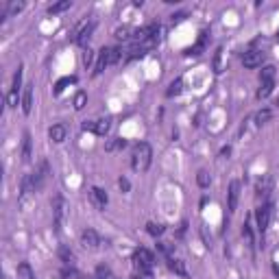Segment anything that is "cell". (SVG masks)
<instances>
[{"mask_svg":"<svg viewBox=\"0 0 279 279\" xmlns=\"http://www.w3.org/2000/svg\"><path fill=\"white\" fill-rule=\"evenodd\" d=\"M151 159H153V149H151L149 142H140L133 149V155H131V168L135 172H146L151 166Z\"/></svg>","mask_w":279,"mask_h":279,"instance_id":"1","label":"cell"},{"mask_svg":"<svg viewBox=\"0 0 279 279\" xmlns=\"http://www.w3.org/2000/svg\"><path fill=\"white\" fill-rule=\"evenodd\" d=\"M153 264H155V255L149 251V248H138V251L133 253V266H135V271H138L140 275L151 277V273H153Z\"/></svg>","mask_w":279,"mask_h":279,"instance_id":"2","label":"cell"},{"mask_svg":"<svg viewBox=\"0 0 279 279\" xmlns=\"http://www.w3.org/2000/svg\"><path fill=\"white\" fill-rule=\"evenodd\" d=\"M120 57H123V50L120 48H103L100 50V55H98V62H96V65H94V77H98L107 65L120 62Z\"/></svg>","mask_w":279,"mask_h":279,"instance_id":"3","label":"cell"},{"mask_svg":"<svg viewBox=\"0 0 279 279\" xmlns=\"http://www.w3.org/2000/svg\"><path fill=\"white\" fill-rule=\"evenodd\" d=\"M271 214H273V203H266V205L257 207L255 212V218H257V231H260V236L264 238V233L268 229V222H271Z\"/></svg>","mask_w":279,"mask_h":279,"instance_id":"4","label":"cell"},{"mask_svg":"<svg viewBox=\"0 0 279 279\" xmlns=\"http://www.w3.org/2000/svg\"><path fill=\"white\" fill-rule=\"evenodd\" d=\"M83 129L85 131H94L96 135H105V133H109V129H111V118L88 120V123H83Z\"/></svg>","mask_w":279,"mask_h":279,"instance_id":"5","label":"cell"},{"mask_svg":"<svg viewBox=\"0 0 279 279\" xmlns=\"http://www.w3.org/2000/svg\"><path fill=\"white\" fill-rule=\"evenodd\" d=\"M53 214H55V229H62V225H63V218H65V201H63V196L62 194H57L55 196V201H53Z\"/></svg>","mask_w":279,"mask_h":279,"instance_id":"6","label":"cell"},{"mask_svg":"<svg viewBox=\"0 0 279 279\" xmlns=\"http://www.w3.org/2000/svg\"><path fill=\"white\" fill-rule=\"evenodd\" d=\"M96 29V22L92 20V22H83L81 27L74 31V42L77 44H81V46H85L88 44V39L92 37V31Z\"/></svg>","mask_w":279,"mask_h":279,"instance_id":"7","label":"cell"},{"mask_svg":"<svg viewBox=\"0 0 279 279\" xmlns=\"http://www.w3.org/2000/svg\"><path fill=\"white\" fill-rule=\"evenodd\" d=\"M240 190H242L240 181L233 179L229 184V192H227V210H229V212H236L238 201H240Z\"/></svg>","mask_w":279,"mask_h":279,"instance_id":"8","label":"cell"},{"mask_svg":"<svg viewBox=\"0 0 279 279\" xmlns=\"http://www.w3.org/2000/svg\"><path fill=\"white\" fill-rule=\"evenodd\" d=\"M81 245H83L85 248H98L100 245H103V240H100V236L94 229H85L83 233H81Z\"/></svg>","mask_w":279,"mask_h":279,"instance_id":"9","label":"cell"},{"mask_svg":"<svg viewBox=\"0 0 279 279\" xmlns=\"http://www.w3.org/2000/svg\"><path fill=\"white\" fill-rule=\"evenodd\" d=\"M262 59H264L262 50H247V53L242 55V63H245V68H257V65H262Z\"/></svg>","mask_w":279,"mask_h":279,"instance_id":"10","label":"cell"},{"mask_svg":"<svg viewBox=\"0 0 279 279\" xmlns=\"http://www.w3.org/2000/svg\"><path fill=\"white\" fill-rule=\"evenodd\" d=\"M90 201H92V205L96 210H105V205H107V192L100 190V187H92L90 190Z\"/></svg>","mask_w":279,"mask_h":279,"instance_id":"11","label":"cell"},{"mask_svg":"<svg viewBox=\"0 0 279 279\" xmlns=\"http://www.w3.org/2000/svg\"><path fill=\"white\" fill-rule=\"evenodd\" d=\"M33 184H35V190H39V187L44 186V181H46V177H48V164L46 161H42V164H39V168L33 172Z\"/></svg>","mask_w":279,"mask_h":279,"instance_id":"12","label":"cell"},{"mask_svg":"<svg viewBox=\"0 0 279 279\" xmlns=\"http://www.w3.org/2000/svg\"><path fill=\"white\" fill-rule=\"evenodd\" d=\"M271 187H273V177H271V175L262 177V179L257 181V196H262V199H268V194H271Z\"/></svg>","mask_w":279,"mask_h":279,"instance_id":"13","label":"cell"},{"mask_svg":"<svg viewBox=\"0 0 279 279\" xmlns=\"http://www.w3.org/2000/svg\"><path fill=\"white\" fill-rule=\"evenodd\" d=\"M31 157H33V140H31V133L24 131V135H22V159L31 161Z\"/></svg>","mask_w":279,"mask_h":279,"instance_id":"14","label":"cell"},{"mask_svg":"<svg viewBox=\"0 0 279 279\" xmlns=\"http://www.w3.org/2000/svg\"><path fill=\"white\" fill-rule=\"evenodd\" d=\"M48 135H50V140L59 144V142L65 140V135H68V129H65V124H53V126H50V131H48Z\"/></svg>","mask_w":279,"mask_h":279,"instance_id":"15","label":"cell"},{"mask_svg":"<svg viewBox=\"0 0 279 279\" xmlns=\"http://www.w3.org/2000/svg\"><path fill=\"white\" fill-rule=\"evenodd\" d=\"M31 109H33V85H27L22 96V111L24 114H31Z\"/></svg>","mask_w":279,"mask_h":279,"instance_id":"16","label":"cell"},{"mask_svg":"<svg viewBox=\"0 0 279 279\" xmlns=\"http://www.w3.org/2000/svg\"><path fill=\"white\" fill-rule=\"evenodd\" d=\"M168 268H170L172 273H177V275H181L184 279H187V271H186V266H184V262H181V260L168 257Z\"/></svg>","mask_w":279,"mask_h":279,"instance_id":"17","label":"cell"},{"mask_svg":"<svg viewBox=\"0 0 279 279\" xmlns=\"http://www.w3.org/2000/svg\"><path fill=\"white\" fill-rule=\"evenodd\" d=\"M273 88H275V81H262L260 83V90H257V98H266L268 94L273 92Z\"/></svg>","mask_w":279,"mask_h":279,"instance_id":"18","label":"cell"},{"mask_svg":"<svg viewBox=\"0 0 279 279\" xmlns=\"http://www.w3.org/2000/svg\"><path fill=\"white\" fill-rule=\"evenodd\" d=\"M72 83H77V77H63V79H59L57 83H55V94H62L68 85H72Z\"/></svg>","mask_w":279,"mask_h":279,"instance_id":"19","label":"cell"},{"mask_svg":"<svg viewBox=\"0 0 279 279\" xmlns=\"http://www.w3.org/2000/svg\"><path fill=\"white\" fill-rule=\"evenodd\" d=\"M124 144H126V142L123 138H114V140H109L107 144H105V151H107V153H114V151L124 149Z\"/></svg>","mask_w":279,"mask_h":279,"instance_id":"20","label":"cell"},{"mask_svg":"<svg viewBox=\"0 0 279 279\" xmlns=\"http://www.w3.org/2000/svg\"><path fill=\"white\" fill-rule=\"evenodd\" d=\"M70 7H72L70 0H62V2H57V4H50L48 13H50V16H55V13H62V11H65V9H70Z\"/></svg>","mask_w":279,"mask_h":279,"instance_id":"21","label":"cell"},{"mask_svg":"<svg viewBox=\"0 0 279 279\" xmlns=\"http://www.w3.org/2000/svg\"><path fill=\"white\" fill-rule=\"evenodd\" d=\"M271 118H273V111H271V109H260V111L255 114V124L262 126V124H266Z\"/></svg>","mask_w":279,"mask_h":279,"instance_id":"22","label":"cell"},{"mask_svg":"<svg viewBox=\"0 0 279 279\" xmlns=\"http://www.w3.org/2000/svg\"><path fill=\"white\" fill-rule=\"evenodd\" d=\"M181 90H184V79H175L170 83V88H168V92H166V96H177V94H181Z\"/></svg>","mask_w":279,"mask_h":279,"instance_id":"23","label":"cell"},{"mask_svg":"<svg viewBox=\"0 0 279 279\" xmlns=\"http://www.w3.org/2000/svg\"><path fill=\"white\" fill-rule=\"evenodd\" d=\"M146 231L151 233V236H161V233H164V225H159V222H149V225H146Z\"/></svg>","mask_w":279,"mask_h":279,"instance_id":"24","label":"cell"},{"mask_svg":"<svg viewBox=\"0 0 279 279\" xmlns=\"http://www.w3.org/2000/svg\"><path fill=\"white\" fill-rule=\"evenodd\" d=\"M203 35H205V33H203ZM203 35H201V39H199V42H196V44H194V46H192V48H187V50H186V53H187V55H201V50H203V48H205V37H203Z\"/></svg>","mask_w":279,"mask_h":279,"instance_id":"25","label":"cell"},{"mask_svg":"<svg viewBox=\"0 0 279 279\" xmlns=\"http://www.w3.org/2000/svg\"><path fill=\"white\" fill-rule=\"evenodd\" d=\"M85 103H88V94H85V92H77V96H74V109H83Z\"/></svg>","mask_w":279,"mask_h":279,"instance_id":"26","label":"cell"},{"mask_svg":"<svg viewBox=\"0 0 279 279\" xmlns=\"http://www.w3.org/2000/svg\"><path fill=\"white\" fill-rule=\"evenodd\" d=\"M273 77H275V68H273V65H266V68H262L260 81H273Z\"/></svg>","mask_w":279,"mask_h":279,"instance_id":"27","label":"cell"},{"mask_svg":"<svg viewBox=\"0 0 279 279\" xmlns=\"http://www.w3.org/2000/svg\"><path fill=\"white\" fill-rule=\"evenodd\" d=\"M196 181H199V186L201 187H207V186H210V172H207V170H199V175H196Z\"/></svg>","mask_w":279,"mask_h":279,"instance_id":"28","label":"cell"},{"mask_svg":"<svg viewBox=\"0 0 279 279\" xmlns=\"http://www.w3.org/2000/svg\"><path fill=\"white\" fill-rule=\"evenodd\" d=\"M242 236H245L247 240H248V242H251V245H253V229H251V218H247V220H245V227H242Z\"/></svg>","mask_w":279,"mask_h":279,"instance_id":"29","label":"cell"},{"mask_svg":"<svg viewBox=\"0 0 279 279\" xmlns=\"http://www.w3.org/2000/svg\"><path fill=\"white\" fill-rule=\"evenodd\" d=\"M24 9V2H9L7 7V16H16V13H20Z\"/></svg>","mask_w":279,"mask_h":279,"instance_id":"30","label":"cell"},{"mask_svg":"<svg viewBox=\"0 0 279 279\" xmlns=\"http://www.w3.org/2000/svg\"><path fill=\"white\" fill-rule=\"evenodd\" d=\"M18 273H20V275H24L27 279H35V275H33V271H31V266H29V264H20Z\"/></svg>","mask_w":279,"mask_h":279,"instance_id":"31","label":"cell"},{"mask_svg":"<svg viewBox=\"0 0 279 279\" xmlns=\"http://www.w3.org/2000/svg\"><path fill=\"white\" fill-rule=\"evenodd\" d=\"M59 255H62V260H63L65 264H72V260H74L72 251H70V248H65V247L59 248Z\"/></svg>","mask_w":279,"mask_h":279,"instance_id":"32","label":"cell"},{"mask_svg":"<svg viewBox=\"0 0 279 279\" xmlns=\"http://www.w3.org/2000/svg\"><path fill=\"white\" fill-rule=\"evenodd\" d=\"M20 83H22V65H20V68H18L16 77H13V90H11L13 94H18V90H20Z\"/></svg>","mask_w":279,"mask_h":279,"instance_id":"33","label":"cell"},{"mask_svg":"<svg viewBox=\"0 0 279 279\" xmlns=\"http://www.w3.org/2000/svg\"><path fill=\"white\" fill-rule=\"evenodd\" d=\"M220 57H222V48H218V50H216V57H214V72H220V70H222Z\"/></svg>","mask_w":279,"mask_h":279,"instance_id":"34","label":"cell"},{"mask_svg":"<svg viewBox=\"0 0 279 279\" xmlns=\"http://www.w3.org/2000/svg\"><path fill=\"white\" fill-rule=\"evenodd\" d=\"M129 33L131 31L126 27L124 29H118V31H116V39H123V42H124V39H129Z\"/></svg>","mask_w":279,"mask_h":279,"instance_id":"35","label":"cell"},{"mask_svg":"<svg viewBox=\"0 0 279 279\" xmlns=\"http://www.w3.org/2000/svg\"><path fill=\"white\" fill-rule=\"evenodd\" d=\"M92 59H94V53L88 48V50L83 53V65H90V63H92Z\"/></svg>","mask_w":279,"mask_h":279,"instance_id":"36","label":"cell"},{"mask_svg":"<svg viewBox=\"0 0 279 279\" xmlns=\"http://www.w3.org/2000/svg\"><path fill=\"white\" fill-rule=\"evenodd\" d=\"M118 186H120V190H123V192H129V187H131L129 179H124V177H120V179H118Z\"/></svg>","mask_w":279,"mask_h":279,"instance_id":"37","label":"cell"},{"mask_svg":"<svg viewBox=\"0 0 279 279\" xmlns=\"http://www.w3.org/2000/svg\"><path fill=\"white\" fill-rule=\"evenodd\" d=\"M7 100H9V107H18V94H13V92H11Z\"/></svg>","mask_w":279,"mask_h":279,"instance_id":"38","label":"cell"},{"mask_svg":"<svg viewBox=\"0 0 279 279\" xmlns=\"http://www.w3.org/2000/svg\"><path fill=\"white\" fill-rule=\"evenodd\" d=\"M229 153H231V146H225V149L220 151V157H229Z\"/></svg>","mask_w":279,"mask_h":279,"instance_id":"39","label":"cell"},{"mask_svg":"<svg viewBox=\"0 0 279 279\" xmlns=\"http://www.w3.org/2000/svg\"><path fill=\"white\" fill-rule=\"evenodd\" d=\"M275 273H277V275H279V264H275Z\"/></svg>","mask_w":279,"mask_h":279,"instance_id":"40","label":"cell"},{"mask_svg":"<svg viewBox=\"0 0 279 279\" xmlns=\"http://www.w3.org/2000/svg\"><path fill=\"white\" fill-rule=\"evenodd\" d=\"M277 42H279V31H277Z\"/></svg>","mask_w":279,"mask_h":279,"instance_id":"41","label":"cell"}]
</instances>
